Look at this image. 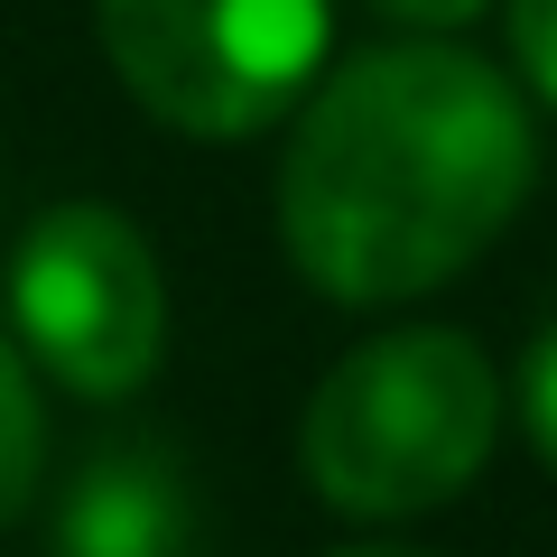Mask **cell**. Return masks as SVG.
<instances>
[{
    "label": "cell",
    "instance_id": "1",
    "mask_svg": "<svg viewBox=\"0 0 557 557\" xmlns=\"http://www.w3.org/2000/svg\"><path fill=\"white\" fill-rule=\"evenodd\" d=\"M530 196V112L465 47H381L307 102L278 168L288 260L344 307L456 278Z\"/></svg>",
    "mask_w": 557,
    "mask_h": 557
},
{
    "label": "cell",
    "instance_id": "8",
    "mask_svg": "<svg viewBox=\"0 0 557 557\" xmlns=\"http://www.w3.org/2000/svg\"><path fill=\"white\" fill-rule=\"evenodd\" d=\"M511 47H520V75L557 102V0H511Z\"/></svg>",
    "mask_w": 557,
    "mask_h": 557
},
{
    "label": "cell",
    "instance_id": "4",
    "mask_svg": "<svg viewBox=\"0 0 557 557\" xmlns=\"http://www.w3.org/2000/svg\"><path fill=\"white\" fill-rule=\"evenodd\" d=\"M10 307H20V335L38 344V362L84 399L139 391L168 344L159 260L112 205H47L20 233Z\"/></svg>",
    "mask_w": 557,
    "mask_h": 557
},
{
    "label": "cell",
    "instance_id": "3",
    "mask_svg": "<svg viewBox=\"0 0 557 557\" xmlns=\"http://www.w3.org/2000/svg\"><path fill=\"white\" fill-rule=\"evenodd\" d=\"M102 47L168 131L242 139L307 94L335 0H94Z\"/></svg>",
    "mask_w": 557,
    "mask_h": 557
},
{
    "label": "cell",
    "instance_id": "2",
    "mask_svg": "<svg viewBox=\"0 0 557 557\" xmlns=\"http://www.w3.org/2000/svg\"><path fill=\"white\" fill-rule=\"evenodd\" d=\"M502 428V381L446 325H409L317 381L298 428L307 483L354 520H409L483 474Z\"/></svg>",
    "mask_w": 557,
    "mask_h": 557
},
{
    "label": "cell",
    "instance_id": "9",
    "mask_svg": "<svg viewBox=\"0 0 557 557\" xmlns=\"http://www.w3.org/2000/svg\"><path fill=\"white\" fill-rule=\"evenodd\" d=\"M372 10H391V20H409V28H456V20H474L483 0H372Z\"/></svg>",
    "mask_w": 557,
    "mask_h": 557
},
{
    "label": "cell",
    "instance_id": "6",
    "mask_svg": "<svg viewBox=\"0 0 557 557\" xmlns=\"http://www.w3.org/2000/svg\"><path fill=\"white\" fill-rule=\"evenodd\" d=\"M28 483H38V399H28L20 354L0 344V520L28 502Z\"/></svg>",
    "mask_w": 557,
    "mask_h": 557
},
{
    "label": "cell",
    "instance_id": "10",
    "mask_svg": "<svg viewBox=\"0 0 557 557\" xmlns=\"http://www.w3.org/2000/svg\"><path fill=\"white\" fill-rule=\"evenodd\" d=\"M344 557H418V548H344Z\"/></svg>",
    "mask_w": 557,
    "mask_h": 557
},
{
    "label": "cell",
    "instance_id": "5",
    "mask_svg": "<svg viewBox=\"0 0 557 557\" xmlns=\"http://www.w3.org/2000/svg\"><path fill=\"white\" fill-rule=\"evenodd\" d=\"M205 511L186 465L159 437H112L84 456L57 511V557H196Z\"/></svg>",
    "mask_w": 557,
    "mask_h": 557
},
{
    "label": "cell",
    "instance_id": "7",
    "mask_svg": "<svg viewBox=\"0 0 557 557\" xmlns=\"http://www.w3.org/2000/svg\"><path fill=\"white\" fill-rule=\"evenodd\" d=\"M520 418H530V446L557 465V325L520 354Z\"/></svg>",
    "mask_w": 557,
    "mask_h": 557
}]
</instances>
